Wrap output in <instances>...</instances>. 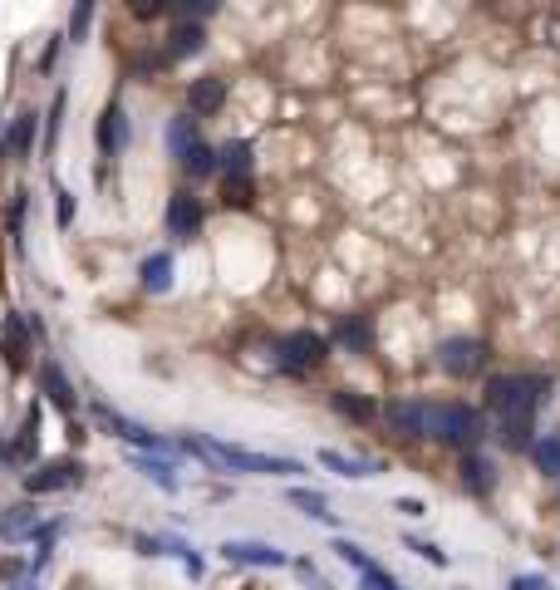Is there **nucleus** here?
Instances as JSON below:
<instances>
[{"mask_svg": "<svg viewBox=\"0 0 560 590\" xmlns=\"http://www.w3.org/2000/svg\"><path fill=\"white\" fill-rule=\"evenodd\" d=\"M546 394H551V379H541V374H497L487 384V409L502 423H536V409L546 404Z\"/></svg>", "mask_w": 560, "mask_h": 590, "instance_id": "nucleus-1", "label": "nucleus"}, {"mask_svg": "<svg viewBox=\"0 0 560 590\" xmlns=\"http://www.w3.org/2000/svg\"><path fill=\"white\" fill-rule=\"evenodd\" d=\"M187 453L217 463V468H231V472H256V477H295L305 472L295 458H271V453H251V448H231V443H217V438H187L182 443Z\"/></svg>", "mask_w": 560, "mask_h": 590, "instance_id": "nucleus-2", "label": "nucleus"}, {"mask_svg": "<svg viewBox=\"0 0 560 590\" xmlns=\"http://www.w3.org/2000/svg\"><path fill=\"white\" fill-rule=\"evenodd\" d=\"M423 438H438L448 448H467L472 453L487 438V423H482V413L467 409V404H428L423 409Z\"/></svg>", "mask_w": 560, "mask_h": 590, "instance_id": "nucleus-3", "label": "nucleus"}, {"mask_svg": "<svg viewBox=\"0 0 560 590\" xmlns=\"http://www.w3.org/2000/svg\"><path fill=\"white\" fill-rule=\"evenodd\" d=\"M325 354H330V340H325V335H315V330H290V335L276 340V369L280 374H310V369L325 364Z\"/></svg>", "mask_w": 560, "mask_h": 590, "instance_id": "nucleus-4", "label": "nucleus"}, {"mask_svg": "<svg viewBox=\"0 0 560 590\" xmlns=\"http://www.w3.org/2000/svg\"><path fill=\"white\" fill-rule=\"evenodd\" d=\"M438 369L452 374V379H472V374L487 369V345L472 340V335H452V340L438 345Z\"/></svg>", "mask_w": 560, "mask_h": 590, "instance_id": "nucleus-5", "label": "nucleus"}, {"mask_svg": "<svg viewBox=\"0 0 560 590\" xmlns=\"http://www.w3.org/2000/svg\"><path fill=\"white\" fill-rule=\"evenodd\" d=\"M84 482V463L79 458H55L45 468L25 472V492L30 497H45V492H64V487H79Z\"/></svg>", "mask_w": 560, "mask_h": 590, "instance_id": "nucleus-6", "label": "nucleus"}, {"mask_svg": "<svg viewBox=\"0 0 560 590\" xmlns=\"http://www.w3.org/2000/svg\"><path fill=\"white\" fill-rule=\"evenodd\" d=\"M99 423L109 428V433H118L123 443H133V448H153V453H172V443L168 438H158L153 428H143V423H133V418H123L118 409H109V404H99Z\"/></svg>", "mask_w": 560, "mask_h": 590, "instance_id": "nucleus-7", "label": "nucleus"}, {"mask_svg": "<svg viewBox=\"0 0 560 590\" xmlns=\"http://www.w3.org/2000/svg\"><path fill=\"white\" fill-rule=\"evenodd\" d=\"M168 232L172 241H192L202 232V202L192 192H172L168 197Z\"/></svg>", "mask_w": 560, "mask_h": 590, "instance_id": "nucleus-8", "label": "nucleus"}, {"mask_svg": "<svg viewBox=\"0 0 560 590\" xmlns=\"http://www.w3.org/2000/svg\"><path fill=\"white\" fill-rule=\"evenodd\" d=\"M0 354H5V364H10V374H20L25 364H30V325L10 310L5 315V325H0Z\"/></svg>", "mask_w": 560, "mask_h": 590, "instance_id": "nucleus-9", "label": "nucleus"}, {"mask_svg": "<svg viewBox=\"0 0 560 590\" xmlns=\"http://www.w3.org/2000/svg\"><path fill=\"white\" fill-rule=\"evenodd\" d=\"M45 527L40 507H5L0 512V541H35Z\"/></svg>", "mask_w": 560, "mask_h": 590, "instance_id": "nucleus-10", "label": "nucleus"}, {"mask_svg": "<svg viewBox=\"0 0 560 590\" xmlns=\"http://www.w3.org/2000/svg\"><path fill=\"white\" fill-rule=\"evenodd\" d=\"M222 104H226V79H217V74H207V79H192V89H187V109H192V118L217 114Z\"/></svg>", "mask_w": 560, "mask_h": 590, "instance_id": "nucleus-11", "label": "nucleus"}, {"mask_svg": "<svg viewBox=\"0 0 560 590\" xmlns=\"http://www.w3.org/2000/svg\"><path fill=\"white\" fill-rule=\"evenodd\" d=\"M335 345L349 354H369L374 350V320L369 315H344L335 325Z\"/></svg>", "mask_w": 560, "mask_h": 590, "instance_id": "nucleus-12", "label": "nucleus"}, {"mask_svg": "<svg viewBox=\"0 0 560 590\" xmlns=\"http://www.w3.org/2000/svg\"><path fill=\"white\" fill-rule=\"evenodd\" d=\"M222 556L226 561H241V566H285V551L266 546V541H226Z\"/></svg>", "mask_w": 560, "mask_h": 590, "instance_id": "nucleus-13", "label": "nucleus"}, {"mask_svg": "<svg viewBox=\"0 0 560 590\" xmlns=\"http://www.w3.org/2000/svg\"><path fill=\"white\" fill-rule=\"evenodd\" d=\"M423 399H393L389 409H384V418H389L393 433H403V438H423Z\"/></svg>", "mask_w": 560, "mask_h": 590, "instance_id": "nucleus-14", "label": "nucleus"}, {"mask_svg": "<svg viewBox=\"0 0 560 590\" xmlns=\"http://www.w3.org/2000/svg\"><path fill=\"white\" fill-rule=\"evenodd\" d=\"M35 453H40V404H30V409H25V423H20L15 443L5 448V458H10V463H30Z\"/></svg>", "mask_w": 560, "mask_h": 590, "instance_id": "nucleus-15", "label": "nucleus"}, {"mask_svg": "<svg viewBox=\"0 0 560 590\" xmlns=\"http://www.w3.org/2000/svg\"><path fill=\"white\" fill-rule=\"evenodd\" d=\"M99 148H104V158H118L128 148V114L118 104H109L104 118H99Z\"/></svg>", "mask_w": 560, "mask_h": 590, "instance_id": "nucleus-16", "label": "nucleus"}, {"mask_svg": "<svg viewBox=\"0 0 560 590\" xmlns=\"http://www.w3.org/2000/svg\"><path fill=\"white\" fill-rule=\"evenodd\" d=\"M462 487H467L472 497H492V492H497V468H492L482 453H467V458H462Z\"/></svg>", "mask_w": 560, "mask_h": 590, "instance_id": "nucleus-17", "label": "nucleus"}, {"mask_svg": "<svg viewBox=\"0 0 560 590\" xmlns=\"http://www.w3.org/2000/svg\"><path fill=\"white\" fill-rule=\"evenodd\" d=\"M35 128H40V114H35V109H20V114L10 118L5 143H10L15 158H30V148H35Z\"/></svg>", "mask_w": 560, "mask_h": 590, "instance_id": "nucleus-18", "label": "nucleus"}, {"mask_svg": "<svg viewBox=\"0 0 560 590\" xmlns=\"http://www.w3.org/2000/svg\"><path fill=\"white\" fill-rule=\"evenodd\" d=\"M40 379H45V394H50V404H55L59 413H69V418H74V404H79V399H74L69 379L59 374V364H50V359H45V364H40Z\"/></svg>", "mask_w": 560, "mask_h": 590, "instance_id": "nucleus-19", "label": "nucleus"}, {"mask_svg": "<svg viewBox=\"0 0 560 590\" xmlns=\"http://www.w3.org/2000/svg\"><path fill=\"white\" fill-rule=\"evenodd\" d=\"M138 276H143V291L163 295L172 286V256L168 251H158V256H148L143 266H138Z\"/></svg>", "mask_w": 560, "mask_h": 590, "instance_id": "nucleus-20", "label": "nucleus"}, {"mask_svg": "<svg viewBox=\"0 0 560 590\" xmlns=\"http://www.w3.org/2000/svg\"><path fill=\"white\" fill-rule=\"evenodd\" d=\"M320 463L330 472H339V477H374V472H384V463H364V458H344V453H335V448H325L320 453Z\"/></svg>", "mask_w": 560, "mask_h": 590, "instance_id": "nucleus-21", "label": "nucleus"}, {"mask_svg": "<svg viewBox=\"0 0 560 590\" xmlns=\"http://www.w3.org/2000/svg\"><path fill=\"white\" fill-rule=\"evenodd\" d=\"M285 497H290V507H300L305 517H315V522H330V527H335V512H330V502H325L320 492H310V487H290Z\"/></svg>", "mask_w": 560, "mask_h": 590, "instance_id": "nucleus-22", "label": "nucleus"}, {"mask_svg": "<svg viewBox=\"0 0 560 590\" xmlns=\"http://www.w3.org/2000/svg\"><path fill=\"white\" fill-rule=\"evenodd\" d=\"M202 40H207V35H202V30H197V25H177V30H172L168 35V50H163V59H187V55H197V50H202Z\"/></svg>", "mask_w": 560, "mask_h": 590, "instance_id": "nucleus-23", "label": "nucleus"}, {"mask_svg": "<svg viewBox=\"0 0 560 590\" xmlns=\"http://www.w3.org/2000/svg\"><path fill=\"white\" fill-rule=\"evenodd\" d=\"M133 468L143 472L148 482H158L163 492H177V477H172V463H168V458H153V453H133Z\"/></svg>", "mask_w": 560, "mask_h": 590, "instance_id": "nucleus-24", "label": "nucleus"}, {"mask_svg": "<svg viewBox=\"0 0 560 590\" xmlns=\"http://www.w3.org/2000/svg\"><path fill=\"white\" fill-rule=\"evenodd\" d=\"M197 143H202V138H197V118H192V114L172 118V123H168V148H172V153L182 158V153H192Z\"/></svg>", "mask_w": 560, "mask_h": 590, "instance_id": "nucleus-25", "label": "nucleus"}, {"mask_svg": "<svg viewBox=\"0 0 560 590\" xmlns=\"http://www.w3.org/2000/svg\"><path fill=\"white\" fill-rule=\"evenodd\" d=\"M531 463L546 472L551 482H560V433H551V438H536V448H531Z\"/></svg>", "mask_w": 560, "mask_h": 590, "instance_id": "nucleus-26", "label": "nucleus"}, {"mask_svg": "<svg viewBox=\"0 0 560 590\" xmlns=\"http://www.w3.org/2000/svg\"><path fill=\"white\" fill-rule=\"evenodd\" d=\"M217 168L226 177H251V143H226L217 153Z\"/></svg>", "mask_w": 560, "mask_h": 590, "instance_id": "nucleus-27", "label": "nucleus"}, {"mask_svg": "<svg viewBox=\"0 0 560 590\" xmlns=\"http://www.w3.org/2000/svg\"><path fill=\"white\" fill-rule=\"evenodd\" d=\"M335 409L344 413V418H354V423H369V418L379 413V404H374V399H364V394H349V389H339V394H335Z\"/></svg>", "mask_w": 560, "mask_h": 590, "instance_id": "nucleus-28", "label": "nucleus"}, {"mask_svg": "<svg viewBox=\"0 0 560 590\" xmlns=\"http://www.w3.org/2000/svg\"><path fill=\"white\" fill-rule=\"evenodd\" d=\"M177 163H182V173H187L192 182H197V177H207L212 168H217V153H212L207 143H197V148H192V153H182Z\"/></svg>", "mask_w": 560, "mask_h": 590, "instance_id": "nucleus-29", "label": "nucleus"}, {"mask_svg": "<svg viewBox=\"0 0 560 590\" xmlns=\"http://www.w3.org/2000/svg\"><path fill=\"white\" fill-rule=\"evenodd\" d=\"M226 207H251L256 202V182L251 177H226Z\"/></svg>", "mask_w": 560, "mask_h": 590, "instance_id": "nucleus-30", "label": "nucleus"}, {"mask_svg": "<svg viewBox=\"0 0 560 590\" xmlns=\"http://www.w3.org/2000/svg\"><path fill=\"white\" fill-rule=\"evenodd\" d=\"M335 551H339V561H349V566H354V571H359V576H364V571H374V566H379V561H374V556H364V551H359V546H354V541H335Z\"/></svg>", "mask_w": 560, "mask_h": 590, "instance_id": "nucleus-31", "label": "nucleus"}, {"mask_svg": "<svg viewBox=\"0 0 560 590\" xmlns=\"http://www.w3.org/2000/svg\"><path fill=\"white\" fill-rule=\"evenodd\" d=\"M55 217H59V232H69V222H74V192L55 182Z\"/></svg>", "mask_w": 560, "mask_h": 590, "instance_id": "nucleus-32", "label": "nucleus"}, {"mask_svg": "<svg viewBox=\"0 0 560 590\" xmlns=\"http://www.w3.org/2000/svg\"><path fill=\"white\" fill-rule=\"evenodd\" d=\"M89 20H94V5H74V15H69V40L74 45L89 35Z\"/></svg>", "mask_w": 560, "mask_h": 590, "instance_id": "nucleus-33", "label": "nucleus"}, {"mask_svg": "<svg viewBox=\"0 0 560 590\" xmlns=\"http://www.w3.org/2000/svg\"><path fill=\"white\" fill-rule=\"evenodd\" d=\"M25 197L30 192H15V202H10V236H15V246H25Z\"/></svg>", "mask_w": 560, "mask_h": 590, "instance_id": "nucleus-34", "label": "nucleus"}, {"mask_svg": "<svg viewBox=\"0 0 560 590\" xmlns=\"http://www.w3.org/2000/svg\"><path fill=\"white\" fill-rule=\"evenodd\" d=\"M408 551H418L423 561H433V566H448V551H438L433 541H418V536H408Z\"/></svg>", "mask_w": 560, "mask_h": 590, "instance_id": "nucleus-35", "label": "nucleus"}, {"mask_svg": "<svg viewBox=\"0 0 560 590\" xmlns=\"http://www.w3.org/2000/svg\"><path fill=\"white\" fill-rule=\"evenodd\" d=\"M359 590H403V586L393 581L384 566H374V571H364V586H359Z\"/></svg>", "mask_w": 560, "mask_h": 590, "instance_id": "nucleus-36", "label": "nucleus"}, {"mask_svg": "<svg viewBox=\"0 0 560 590\" xmlns=\"http://www.w3.org/2000/svg\"><path fill=\"white\" fill-rule=\"evenodd\" d=\"M295 571H300V581H305L310 590H335L325 576H320V571H315V566H310V561H295Z\"/></svg>", "mask_w": 560, "mask_h": 590, "instance_id": "nucleus-37", "label": "nucleus"}, {"mask_svg": "<svg viewBox=\"0 0 560 590\" xmlns=\"http://www.w3.org/2000/svg\"><path fill=\"white\" fill-rule=\"evenodd\" d=\"M212 10H217V5H212V0H202V5H177L172 15H177V20H207Z\"/></svg>", "mask_w": 560, "mask_h": 590, "instance_id": "nucleus-38", "label": "nucleus"}, {"mask_svg": "<svg viewBox=\"0 0 560 590\" xmlns=\"http://www.w3.org/2000/svg\"><path fill=\"white\" fill-rule=\"evenodd\" d=\"M506 590H551V581H546V576H511Z\"/></svg>", "mask_w": 560, "mask_h": 590, "instance_id": "nucleus-39", "label": "nucleus"}, {"mask_svg": "<svg viewBox=\"0 0 560 590\" xmlns=\"http://www.w3.org/2000/svg\"><path fill=\"white\" fill-rule=\"evenodd\" d=\"M59 109H64V94H55V104H50V128H45V143L55 148V138H59Z\"/></svg>", "mask_w": 560, "mask_h": 590, "instance_id": "nucleus-40", "label": "nucleus"}, {"mask_svg": "<svg viewBox=\"0 0 560 590\" xmlns=\"http://www.w3.org/2000/svg\"><path fill=\"white\" fill-rule=\"evenodd\" d=\"M393 507H398L403 517H423V502H418V497H398Z\"/></svg>", "mask_w": 560, "mask_h": 590, "instance_id": "nucleus-41", "label": "nucleus"}]
</instances>
